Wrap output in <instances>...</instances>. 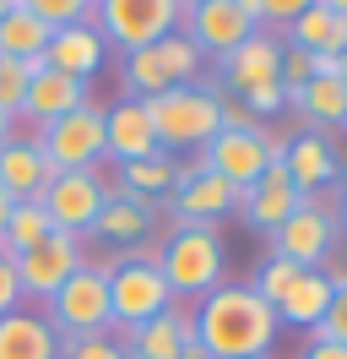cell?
Here are the masks:
<instances>
[{
  "mask_svg": "<svg viewBox=\"0 0 347 359\" xmlns=\"http://www.w3.org/2000/svg\"><path fill=\"white\" fill-rule=\"evenodd\" d=\"M309 6H315V0H260V27H266V33H277V27L299 22Z\"/></svg>",
  "mask_w": 347,
  "mask_h": 359,
  "instance_id": "cell-33",
  "label": "cell"
},
{
  "mask_svg": "<svg viewBox=\"0 0 347 359\" xmlns=\"http://www.w3.org/2000/svg\"><path fill=\"white\" fill-rule=\"evenodd\" d=\"M11 207H17V202H11L6 191H0V234H6V218H11Z\"/></svg>",
  "mask_w": 347,
  "mask_h": 359,
  "instance_id": "cell-43",
  "label": "cell"
},
{
  "mask_svg": "<svg viewBox=\"0 0 347 359\" xmlns=\"http://www.w3.org/2000/svg\"><path fill=\"white\" fill-rule=\"evenodd\" d=\"M179 33L190 39L201 55H228V49H239L250 33H255V22L239 11L234 0H206V6H195V11H185L179 17Z\"/></svg>",
  "mask_w": 347,
  "mask_h": 359,
  "instance_id": "cell-14",
  "label": "cell"
},
{
  "mask_svg": "<svg viewBox=\"0 0 347 359\" xmlns=\"http://www.w3.org/2000/svg\"><path fill=\"white\" fill-rule=\"evenodd\" d=\"M157 218H163V202L130 196L125 185H120V191H108V202H104V212H98L92 234L108 240V245H120V250H136V245H147V234L157 229Z\"/></svg>",
  "mask_w": 347,
  "mask_h": 359,
  "instance_id": "cell-18",
  "label": "cell"
},
{
  "mask_svg": "<svg viewBox=\"0 0 347 359\" xmlns=\"http://www.w3.org/2000/svg\"><path fill=\"white\" fill-rule=\"evenodd\" d=\"M217 71H222V82H228L239 98L255 93V88H277L282 82V39L266 33V27H255L239 49H228V55L217 60Z\"/></svg>",
  "mask_w": 347,
  "mask_h": 359,
  "instance_id": "cell-13",
  "label": "cell"
},
{
  "mask_svg": "<svg viewBox=\"0 0 347 359\" xmlns=\"http://www.w3.org/2000/svg\"><path fill=\"white\" fill-rule=\"evenodd\" d=\"M288 93V88H282ZM288 109H299L315 131L325 126H347V82L342 76H309L299 93H288Z\"/></svg>",
  "mask_w": 347,
  "mask_h": 359,
  "instance_id": "cell-25",
  "label": "cell"
},
{
  "mask_svg": "<svg viewBox=\"0 0 347 359\" xmlns=\"http://www.w3.org/2000/svg\"><path fill=\"white\" fill-rule=\"evenodd\" d=\"M337 76H342V82H347V55H337Z\"/></svg>",
  "mask_w": 347,
  "mask_h": 359,
  "instance_id": "cell-46",
  "label": "cell"
},
{
  "mask_svg": "<svg viewBox=\"0 0 347 359\" xmlns=\"http://www.w3.org/2000/svg\"><path fill=\"white\" fill-rule=\"evenodd\" d=\"M315 6H325V11H337V17H347V0H315Z\"/></svg>",
  "mask_w": 347,
  "mask_h": 359,
  "instance_id": "cell-44",
  "label": "cell"
},
{
  "mask_svg": "<svg viewBox=\"0 0 347 359\" xmlns=\"http://www.w3.org/2000/svg\"><path fill=\"white\" fill-rule=\"evenodd\" d=\"M49 33H55V27L43 22V17H33V11L17 0V6L0 17V55H6V60H43Z\"/></svg>",
  "mask_w": 347,
  "mask_h": 359,
  "instance_id": "cell-26",
  "label": "cell"
},
{
  "mask_svg": "<svg viewBox=\"0 0 347 359\" xmlns=\"http://www.w3.org/2000/svg\"><path fill=\"white\" fill-rule=\"evenodd\" d=\"M222 267H228V245H222V229L217 224H179L163 234L157 272L169 278L179 305L185 299H206L222 283Z\"/></svg>",
  "mask_w": 347,
  "mask_h": 359,
  "instance_id": "cell-3",
  "label": "cell"
},
{
  "mask_svg": "<svg viewBox=\"0 0 347 359\" xmlns=\"http://www.w3.org/2000/svg\"><path fill=\"white\" fill-rule=\"evenodd\" d=\"M299 272H304V267H293V262H277V256H271V262H260V272H255V283H250V289H255L260 299L277 311V299L288 294V283H293Z\"/></svg>",
  "mask_w": 347,
  "mask_h": 359,
  "instance_id": "cell-31",
  "label": "cell"
},
{
  "mask_svg": "<svg viewBox=\"0 0 347 359\" xmlns=\"http://www.w3.org/2000/svg\"><path fill=\"white\" fill-rule=\"evenodd\" d=\"M33 17H43L49 27H71V22H92V6L98 0H22Z\"/></svg>",
  "mask_w": 347,
  "mask_h": 359,
  "instance_id": "cell-30",
  "label": "cell"
},
{
  "mask_svg": "<svg viewBox=\"0 0 347 359\" xmlns=\"http://www.w3.org/2000/svg\"><path fill=\"white\" fill-rule=\"evenodd\" d=\"M27 82H33V66L27 60H6L0 55V114H22V98H27Z\"/></svg>",
  "mask_w": 347,
  "mask_h": 359,
  "instance_id": "cell-29",
  "label": "cell"
},
{
  "mask_svg": "<svg viewBox=\"0 0 347 359\" xmlns=\"http://www.w3.org/2000/svg\"><path fill=\"white\" fill-rule=\"evenodd\" d=\"M11 136H17V120H11V114H0V147H6Z\"/></svg>",
  "mask_w": 347,
  "mask_h": 359,
  "instance_id": "cell-42",
  "label": "cell"
},
{
  "mask_svg": "<svg viewBox=\"0 0 347 359\" xmlns=\"http://www.w3.org/2000/svg\"><path fill=\"white\" fill-rule=\"evenodd\" d=\"M104 153L114 158L120 169L136 163V158L163 153V147H157V136H152V120H147V104H141V98L120 93V98L104 109Z\"/></svg>",
  "mask_w": 347,
  "mask_h": 359,
  "instance_id": "cell-17",
  "label": "cell"
},
{
  "mask_svg": "<svg viewBox=\"0 0 347 359\" xmlns=\"http://www.w3.org/2000/svg\"><path fill=\"white\" fill-rule=\"evenodd\" d=\"M17 262V283H22V299H49V294L60 289L71 272L87 262L82 250V234H65V229H49L33 250H22V256H11Z\"/></svg>",
  "mask_w": 347,
  "mask_h": 359,
  "instance_id": "cell-10",
  "label": "cell"
},
{
  "mask_svg": "<svg viewBox=\"0 0 347 359\" xmlns=\"http://www.w3.org/2000/svg\"><path fill=\"white\" fill-rule=\"evenodd\" d=\"M239 104L255 114V120H266V114H282V109H288V93H282V82H277V88H255V93H244Z\"/></svg>",
  "mask_w": 347,
  "mask_h": 359,
  "instance_id": "cell-36",
  "label": "cell"
},
{
  "mask_svg": "<svg viewBox=\"0 0 347 359\" xmlns=\"http://www.w3.org/2000/svg\"><path fill=\"white\" fill-rule=\"evenodd\" d=\"M49 212H43L38 202H17L11 207V218H6V234H0V250H6V256H22V250H33L43 240V234H49Z\"/></svg>",
  "mask_w": 347,
  "mask_h": 359,
  "instance_id": "cell-28",
  "label": "cell"
},
{
  "mask_svg": "<svg viewBox=\"0 0 347 359\" xmlns=\"http://www.w3.org/2000/svg\"><path fill=\"white\" fill-rule=\"evenodd\" d=\"M325 311H331V283L320 278V267H309V272H299L293 283H288V294L277 299V321L282 327H320L325 321Z\"/></svg>",
  "mask_w": 347,
  "mask_h": 359,
  "instance_id": "cell-24",
  "label": "cell"
},
{
  "mask_svg": "<svg viewBox=\"0 0 347 359\" xmlns=\"http://www.w3.org/2000/svg\"><path fill=\"white\" fill-rule=\"evenodd\" d=\"M309 76H315V55H304V49L282 44V88H288V93H299Z\"/></svg>",
  "mask_w": 347,
  "mask_h": 359,
  "instance_id": "cell-34",
  "label": "cell"
},
{
  "mask_svg": "<svg viewBox=\"0 0 347 359\" xmlns=\"http://www.w3.org/2000/svg\"><path fill=\"white\" fill-rule=\"evenodd\" d=\"M299 207H304V191L288 180L282 163H266V175H260L250 191H239V212H244V224L260 229V234H277Z\"/></svg>",
  "mask_w": 347,
  "mask_h": 359,
  "instance_id": "cell-15",
  "label": "cell"
},
{
  "mask_svg": "<svg viewBox=\"0 0 347 359\" xmlns=\"http://www.w3.org/2000/svg\"><path fill=\"white\" fill-rule=\"evenodd\" d=\"M49 321L60 337H98L114 332V311H108V267L104 262H82V267L65 278L60 289L43 299Z\"/></svg>",
  "mask_w": 347,
  "mask_h": 359,
  "instance_id": "cell-4",
  "label": "cell"
},
{
  "mask_svg": "<svg viewBox=\"0 0 347 359\" xmlns=\"http://www.w3.org/2000/svg\"><path fill=\"white\" fill-rule=\"evenodd\" d=\"M234 6H239V11H244V17L260 27V0H234Z\"/></svg>",
  "mask_w": 347,
  "mask_h": 359,
  "instance_id": "cell-41",
  "label": "cell"
},
{
  "mask_svg": "<svg viewBox=\"0 0 347 359\" xmlns=\"http://www.w3.org/2000/svg\"><path fill=\"white\" fill-rule=\"evenodd\" d=\"M33 66V82H27V98H22V114L17 120H33V126H55V120H65L71 109H82L87 98V82H71V76H60V71H49L43 60H27Z\"/></svg>",
  "mask_w": 347,
  "mask_h": 359,
  "instance_id": "cell-20",
  "label": "cell"
},
{
  "mask_svg": "<svg viewBox=\"0 0 347 359\" xmlns=\"http://www.w3.org/2000/svg\"><path fill=\"white\" fill-rule=\"evenodd\" d=\"M201 169H212L217 180H228L234 191H250L260 175H266V136L260 131H217L201 158H195Z\"/></svg>",
  "mask_w": 347,
  "mask_h": 359,
  "instance_id": "cell-12",
  "label": "cell"
},
{
  "mask_svg": "<svg viewBox=\"0 0 347 359\" xmlns=\"http://www.w3.org/2000/svg\"><path fill=\"white\" fill-rule=\"evenodd\" d=\"M120 185L130 196H147V202H169V191L179 185V163L174 153H152V158H136L120 169Z\"/></svg>",
  "mask_w": 347,
  "mask_h": 359,
  "instance_id": "cell-27",
  "label": "cell"
},
{
  "mask_svg": "<svg viewBox=\"0 0 347 359\" xmlns=\"http://www.w3.org/2000/svg\"><path fill=\"white\" fill-rule=\"evenodd\" d=\"M22 311V283H17V262L0 250V316Z\"/></svg>",
  "mask_w": 347,
  "mask_h": 359,
  "instance_id": "cell-37",
  "label": "cell"
},
{
  "mask_svg": "<svg viewBox=\"0 0 347 359\" xmlns=\"http://www.w3.org/2000/svg\"><path fill=\"white\" fill-rule=\"evenodd\" d=\"M38 147L43 158L55 163V169H98L104 163V104H92L87 98L82 109H71L65 120H55V126H43L38 131Z\"/></svg>",
  "mask_w": 347,
  "mask_h": 359,
  "instance_id": "cell-9",
  "label": "cell"
},
{
  "mask_svg": "<svg viewBox=\"0 0 347 359\" xmlns=\"http://www.w3.org/2000/svg\"><path fill=\"white\" fill-rule=\"evenodd\" d=\"M108 55H114V49L104 44V33L92 22H71V27H55V33H49L43 66L71 76V82H92V76L108 66Z\"/></svg>",
  "mask_w": 347,
  "mask_h": 359,
  "instance_id": "cell-16",
  "label": "cell"
},
{
  "mask_svg": "<svg viewBox=\"0 0 347 359\" xmlns=\"http://www.w3.org/2000/svg\"><path fill=\"white\" fill-rule=\"evenodd\" d=\"M174 305L169 278L157 272V262H114L108 267V311H114V332L125 337L136 327H147L152 316H163Z\"/></svg>",
  "mask_w": 347,
  "mask_h": 359,
  "instance_id": "cell-5",
  "label": "cell"
},
{
  "mask_svg": "<svg viewBox=\"0 0 347 359\" xmlns=\"http://www.w3.org/2000/svg\"><path fill=\"white\" fill-rule=\"evenodd\" d=\"M65 337L55 332V321L43 311H11L0 316V359H60Z\"/></svg>",
  "mask_w": 347,
  "mask_h": 359,
  "instance_id": "cell-23",
  "label": "cell"
},
{
  "mask_svg": "<svg viewBox=\"0 0 347 359\" xmlns=\"http://www.w3.org/2000/svg\"><path fill=\"white\" fill-rule=\"evenodd\" d=\"M108 202V175L104 169H65L49 180V191L38 196V207L49 212V224L65 234H92L98 212Z\"/></svg>",
  "mask_w": 347,
  "mask_h": 359,
  "instance_id": "cell-8",
  "label": "cell"
},
{
  "mask_svg": "<svg viewBox=\"0 0 347 359\" xmlns=\"http://www.w3.org/2000/svg\"><path fill=\"white\" fill-rule=\"evenodd\" d=\"M315 337H325V343L347 348V289H342V294H331V311H325V321L315 327Z\"/></svg>",
  "mask_w": 347,
  "mask_h": 359,
  "instance_id": "cell-35",
  "label": "cell"
},
{
  "mask_svg": "<svg viewBox=\"0 0 347 359\" xmlns=\"http://www.w3.org/2000/svg\"><path fill=\"white\" fill-rule=\"evenodd\" d=\"M337 234H342V229L331 218V191H325V196H304V207L271 234V256H277V262H293V267H304V272L325 267Z\"/></svg>",
  "mask_w": 347,
  "mask_h": 359,
  "instance_id": "cell-7",
  "label": "cell"
},
{
  "mask_svg": "<svg viewBox=\"0 0 347 359\" xmlns=\"http://www.w3.org/2000/svg\"><path fill=\"white\" fill-rule=\"evenodd\" d=\"M92 27L104 33L108 49H147L157 39H169L174 27H179V6L174 0H98L92 6Z\"/></svg>",
  "mask_w": 347,
  "mask_h": 359,
  "instance_id": "cell-6",
  "label": "cell"
},
{
  "mask_svg": "<svg viewBox=\"0 0 347 359\" xmlns=\"http://www.w3.org/2000/svg\"><path fill=\"white\" fill-rule=\"evenodd\" d=\"M250 359H271V354H250Z\"/></svg>",
  "mask_w": 347,
  "mask_h": 359,
  "instance_id": "cell-48",
  "label": "cell"
},
{
  "mask_svg": "<svg viewBox=\"0 0 347 359\" xmlns=\"http://www.w3.org/2000/svg\"><path fill=\"white\" fill-rule=\"evenodd\" d=\"M195 321V343L212 359H250V354H271L277 343V311L260 299L250 283H217L206 299L190 305Z\"/></svg>",
  "mask_w": 347,
  "mask_h": 359,
  "instance_id": "cell-1",
  "label": "cell"
},
{
  "mask_svg": "<svg viewBox=\"0 0 347 359\" xmlns=\"http://www.w3.org/2000/svg\"><path fill=\"white\" fill-rule=\"evenodd\" d=\"M174 6H179V17H185V11H195V6H206V0H174Z\"/></svg>",
  "mask_w": 347,
  "mask_h": 359,
  "instance_id": "cell-45",
  "label": "cell"
},
{
  "mask_svg": "<svg viewBox=\"0 0 347 359\" xmlns=\"http://www.w3.org/2000/svg\"><path fill=\"white\" fill-rule=\"evenodd\" d=\"M11 6H17V0H0V17H6V11H11Z\"/></svg>",
  "mask_w": 347,
  "mask_h": 359,
  "instance_id": "cell-47",
  "label": "cell"
},
{
  "mask_svg": "<svg viewBox=\"0 0 347 359\" xmlns=\"http://www.w3.org/2000/svg\"><path fill=\"white\" fill-rule=\"evenodd\" d=\"M304 359H347V348H337V343H325V337H315V343L304 348Z\"/></svg>",
  "mask_w": 347,
  "mask_h": 359,
  "instance_id": "cell-39",
  "label": "cell"
},
{
  "mask_svg": "<svg viewBox=\"0 0 347 359\" xmlns=\"http://www.w3.org/2000/svg\"><path fill=\"white\" fill-rule=\"evenodd\" d=\"M114 337H120V332H114ZM120 343H125V359H179V354H185V348L195 343L190 305H179V299H174L163 316H152L147 327L125 332Z\"/></svg>",
  "mask_w": 347,
  "mask_h": 359,
  "instance_id": "cell-21",
  "label": "cell"
},
{
  "mask_svg": "<svg viewBox=\"0 0 347 359\" xmlns=\"http://www.w3.org/2000/svg\"><path fill=\"white\" fill-rule=\"evenodd\" d=\"M60 359H125V343L114 332H98V337H65L60 343Z\"/></svg>",
  "mask_w": 347,
  "mask_h": 359,
  "instance_id": "cell-32",
  "label": "cell"
},
{
  "mask_svg": "<svg viewBox=\"0 0 347 359\" xmlns=\"http://www.w3.org/2000/svg\"><path fill=\"white\" fill-rule=\"evenodd\" d=\"M55 175H60V169L43 158L38 136H11V142L0 147V191H6L11 202H38Z\"/></svg>",
  "mask_w": 347,
  "mask_h": 359,
  "instance_id": "cell-19",
  "label": "cell"
},
{
  "mask_svg": "<svg viewBox=\"0 0 347 359\" xmlns=\"http://www.w3.org/2000/svg\"><path fill=\"white\" fill-rule=\"evenodd\" d=\"M282 169H288V180L299 185L304 196H325V191L337 185V175H342V163H337V147H331V142H325L320 131L288 136Z\"/></svg>",
  "mask_w": 347,
  "mask_h": 359,
  "instance_id": "cell-22",
  "label": "cell"
},
{
  "mask_svg": "<svg viewBox=\"0 0 347 359\" xmlns=\"http://www.w3.org/2000/svg\"><path fill=\"white\" fill-rule=\"evenodd\" d=\"M222 131H260V120L244 109L239 98H228V93H222Z\"/></svg>",
  "mask_w": 347,
  "mask_h": 359,
  "instance_id": "cell-38",
  "label": "cell"
},
{
  "mask_svg": "<svg viewBox=\"0 0 347 359\" xmlns=\"http://www.w3.org/2000/svg\"><path fill=\"white\" fill-rule=\"evenodd\" d=\"M331 218L337 229H347V185H331Z\"/></svg>",
  "mask_w": 347,
  "mask_h": 359,
  "instance_id": "cell-40",
  "label": "cell"
},
{
  "mask_svg": "<svg viewBox=\"0 0 347 359\" xmlns=\"http://www.w3.org/2000/svg\"><path fill=\"white\" fill-rule=\"evenodd\" d=\"M141 104H147L152 136L163 153H201L222 131V88L185 82V88H169L157 98H141Z\"/></svg>",
  "mask_w": 347,
  "mask_h": 359,
  "instance_id": "cell-2",
  "label": "cell"
},
{
  "mask_svg": "<svg viewBox=\"0 0 347 359\" xmlns=\"http://www.w3.org/2000/svg\"><path fill=\"white\" fill-rule=\"evenodd\" d=\"M163 207H174V229L179 224H217V218H228V212L239 207V191L228 185V180H217L212 169L185 163V169H179V185L169 191Z\"/></svg>",
  "mask_w": 347,
  "mask_h": 359,
  "instance_id": "cell-11",
  "label": "cell"
}]
</instances>
